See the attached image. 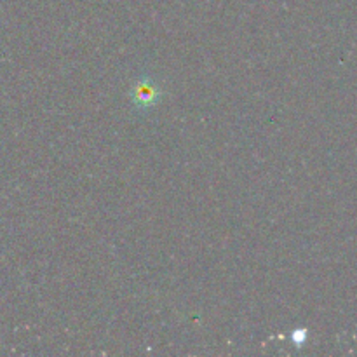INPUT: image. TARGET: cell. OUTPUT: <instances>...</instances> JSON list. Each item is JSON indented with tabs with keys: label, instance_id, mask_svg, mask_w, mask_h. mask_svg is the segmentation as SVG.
Returning a JSON list of instances; mask_svg holds the SVG:
<instances>
[{
	"label": "cell",
	"instance_id": "obj_1",
	"mask_svg": "<svg viewBox=\"0 0 357 357\" xmlns=\"http://www.w3.org/2000/svg\"><path fill=\"white\" fill-rule=\"evenodd\" d=\"M160 89L150 79L138 80L131 91L132 103L138 108H150L159 101Z\"/></svg>",
	"mask_w": 357,
	"mask_h": 357
}]
</instances>
